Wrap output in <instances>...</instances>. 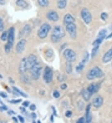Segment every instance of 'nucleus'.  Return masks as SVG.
Masks as SVG:
<instances>
[{"label": "nucleus", "mask_w": 112, "mask_h": 123, "mask_svg": "<svg viewBox=\"0 0 112 123\" xmlns=\"http://www.w3.org/2000/svg\"><path fill=\"white\" fill-rule=\"evenodd\" d=\"M52 72L51 70V69L49 67H46L44 70V80L46 83H49L50 82H51L52 80Z\"/></svg>", "instance_id": "nucleus-8"}, {"label": "nucleus", "mask_w": 112, "mask_h": 123, "mask_svg": "<svg viewBox=\"0 0 112 123\" xmlns=\"http://www.w3.org/2000/svg\"><path fill=\"white\" fill-rule=\"evenodd\" d=\"M7 36H8V32H3V33L1 36V39L3 41H6V40H7Z\"/></svg>", "instance_id": "nucleus-28"}, {"label": "nucleus", "mask_w": 112, "mask_h": 123, "mask_svg": "<svg viewBox=\"0 0 112 123\" xmlns=\"http://www.w3.org/2000/svg\"><path fill=\"white\" fill-rule=\"evenodd\" d=\"M5 26H4V22L1 18H0V31H3L4 30Z\"/></svg>", "instance_id": "nucleus-31"}, {"label": "nucleus", "mask_w": 112, "mask_h": 123, "mask_svg": "<svg viewBox=\"0 0 112 123\" xmlns=\"http://www.w3.org/2000/svg\"><path fill=\"white\" fill-rule=\"evenodd\" d=\"M66 72L68 73V74H70L72 71V66L70 62H68V63L66 65Z\"/></svg>", "instance_id": "nucleus-27"}, {"label": "nucleus", "mask_w": 112, "mask_h": 123, "mask_svg": "<svg viewBox=\"0 0 112 123\" xmlns=\"http://www.w3.org/2000/svg\"><path fill=\"white\" fill-rule=\"evenodd\" d=\"M26 43V41L25 39H21V41L18 42L16 45V52L18 54H21V53H22V52L24 51Z\"/></svg>", "instance_id": "nucleus-15"}, {"label": "nucleus", "mask_w": 112, "mask_h": 123, "mask_svg": "<svg viewBox=\"0 0 112 123\" xmlns=\"http://www.w3.org/2000/svg\"><path fill=\"white\" fill-rule=\"evenodd\" d=\"M36 106L35 105H31V106H30V110H31V111H34L36 110Z\"/></svg>", "instance_id": "nucleus-37"}, {"label": "nucleus", "mask_w": 112, "mask_h": 123, "mask_svg": "<svg viewBox=\"0 0 112 123\" xmlns=\"http://www.w3.org/2000/svg\"><path fill=\"white\" fill-rule=\"evenodd\" d=\"M64 55L66 60L69 62H72L76 59V54L72 49H66L64 53Z\"/></svg>", "instance_id": "nucleus-7"}, {"label": "nucleus", "mask_w": 112, "mask_h": 123, "mask_svg": "<svg viewBox=\"0 0 112 123\" xmlns=\"http://www.w3.org/2000/svg\"><path fill=\"white\" fill-rule=\"evenodd\" d=\"M92 95V94H90V93L89 92L87 91V90H85V91H84V92H83V93H82V96H83V98H84V99H85V101L89 100Z\"/></svg>", "instance_id": "nucleus-24"}, {"label": "nucleus", "mask_w": 112, "mask_h": 123, "mask_svg": "<svg viewBox=\"0 0 112 123\" xmlns=\"http://www.w3.org/2000/svg\"><path fill=\"white\" fill-rule=\"evenodd\" d=\"M13 90H14V91H16L17 93H19L20 95H21V96H24V97H26V96H27V95H26V94H24V93H23L22 92H21V91H20L19 89L17 88H16V87H13Z\"/></svg>", "instance_id": "nucleus-29"}, {"label": "nucleus", "mask_w": 112, "mask_h": 123, "mask_svg": "<svg viewBox=\"0 0 112 123\" xmlns=\"http://www.w3.org/2000/svg\"><path fill=\"white\" fill-rule=\"evenodd\" d=\"M15 37V29L14 27H11L9 28L8 31V36H7V44L13 46L14 41Z\"/></svg>", "instance_id": "nucleus-11"}, {"label": "nucleus", "mask_w": 112, "mask_h": 123, "mask_svg": "<svg viewBox=\"0 0 112 123\" xmlns=\"http://www.w3.org/2000/svg\"><path fill=\"white\" fill-rule=\"evenodd\" d=\"M53 96H54V98H58L60 97V93L58 91H55L53 93Z\"/></svg>", "instance_id": "nucleus-33"}, {"label": "nucleus", "mask_w": 112, "mask_h": 123, "mask_svg": "<svg viewBox=\"0 0 112 123\" xmlns=\"http://www.w3.org/2000/svg\"><path fill=\"white\" fill-rule=\"evenodd\" d=\"M112 59V48L108 50L103 57V62L104 63H108Z\"/></svg>", "instance_id": "nucleus-17"}, {"label": "nucleus", "mask_w": 112, "mask_h": 123, "mask_svg": "<svg viewBox=\"0 0 112 123\" xmlns=\"http://www.w3.org/2000/svg\"><path fill=\"white\" fill-rule=\"evenodd\" d=\"M0 5H5V0H0Z\"/></svg>", "instance_id": "nucleus-42"}, {"label": "nucleus", "mask_w": 112, "mask_h": 123, "mask_svg": "<svg viewBox=\"0 0 112 123\" xmlns=\"http://www.w3.org/2000/svg\"><path fill=\"white\" fill-rule=\"evenodd\" d=\"M0 95H1L3 98L7 97V95L5 94V93H4V92H1V93H0Z\"/></svg>", "instance_id": "nucleus-41"}, {"label": "nucleus", "mask_w": 112, "mask_h": 123, "mask_svg": "<svg viewBox=\"0 0 112 123\" xmlns=\"http://www.w3.org/2000/svg\"><path fill=\"white\" fill-rule=\"evenodd\" d=\"M51 26L47 23H44L42 24L37 31V35L39 36V37L41 39L46 38L49 32L51 30Z\"/></svg>", "instance_id": "nucleus-3"}, {"label": "nucleus", "mask_w": 112, "mask_h": 123, "mask_svg": "<svg viewBox=\"0 0 112 123\" xmlns=\"http://www.w3.org/2000/svg\"><path fill=\"white\" fill-rule=\"evenodd\" d=\"M29 104V101H24V102L22 103V105L24 106V107H27L28 106Z\"/></svg>", "instance_id": "nucleus-39"}, {"label": "nucleus", "mask_w": 112, "mask_h": 123, "mask_svg": "<svg viewBox=\"0 0 112 123\" xmlns=\"http://www.w3.org/2000/svg\"><path fill=\"white\" fill-rule=\"evenodd\" d=\"M21 101V99H18V100H11L9 102L11 103H20Z\"/></svg>", "instance_id": "nucleus-35"}, {"label": "nucleus", "mask_w": 112, "mask_h": 123, "mask_svg": "<svg viewBox=\"0 0 112 123\" xmlns=\"http://www.w3.org/2000/svg\"><path fill=\"white\" fill-rule=\"evenodd\" d=\"M47 17L48 19L51 21H54V22L58 21L59 18L58 14L54 11H51L48 12L47 14Z\"/></svg>", "instance_id": "nucleus-16"}, {"label": "nucleus", "mask_w": 112, "mask_h": 123, "mask_svg": "<svg viewBox=\"0 0 112 123\" xmlns=\"http://www.w3.org/2000/svg\"><path fill=\"white\" fill-rule=\"evenodd\" d=\"M11 45H9V44H7L5 45V52H6V53H9V52H10L11 50Z\"/></svg>", "instance_id": "nucleus-30"}, {"label": "nucleus", "mask_w": 112, "mask_h": 123, "mask_svg": "<svg viewBox=\"0 0 112 123\" xmlns=\"http://www.w3.org/2000/svg\"><path fill=\"white\" fill-rule=\"evenodd\" d=\"M88 57H89V54L88 52H85V55L84 56V58L82 60V61L79 63V64L78 65L77 67H76L77 72H80L82 71V70L84 69V67L85 65V63H87V62L88 61Z\"/></svg>", "instance_id": "nucleus-10"}, {"label": "nucleus", "mask_w": 112, "mask_h": 123, "mask_svg": "<svg viewBox=\"0 0 112 123\" xmlns=\"http://www.w3.org/2000/svg\"><path fill=\"white\" fill-rule=\"evenodd\" d=\"M31 27H30L29 25L27 24V25H26L24 26V29H23V30H22V32H23V34H24L25 36H27V35L29 34V33L31 32Z\"/></svg>", "instance_id": "nucleus-25"}, {"label": "nucleus", "mask_w": 112, "mask_h": 123, "mask_svg": "<svg viewBox=\"0 0 112 123\" xmlns=\"http://www.w3.org/2000/svg\"><path fill=\"white\" fill-rule=\"evenodd\" d=\"M99 47H100V45H95L94 48L92 49V51L91 54V55L92 58H94L95 56L96 55V54H97V51H98Z\"/></svg>", "instance_id": "nucleus-26"}, {"label": "nucleus", "mask_w": 112, "mask_h": 123, "mask_svg": "<svg viewBox=\"0 0 112 123\" xmlns=\"http://www.w3.org/2000/svg\"><path fill=\"white\" fill-rule=\"evenodd\" d=\"M106 34V31L105 29H102L100 31L99 35L97 36V39L93 42V45H100L103 39L105 38Z\"/></svg>", "instance_id": "nucleus-9"}, {"label": "nucleus", "mask_w": 112, "mask_h": 123, "mask_svg": "<svg viewBox=\"0 0 112 123\" xmlns=\"http://www.w3.org/2000/svg\"><path fill=\"white\" fill-rule=\"evenodd\" d=\"M66 30L68 32L69 36L72 39H75L77 36V27L74 23H70V24L66 25Z\"/></svg>", "instance_id": "nucleus-6"}, {"label": "nucleus", "mask_w": 112, "mask_h": 123, "mask_svg": "<svg viewBox=\"0 0 112 123\" xmlns=\"http://www.w3.org/2000/svg\"><path fill=\"white\" fill-rule=\"evenodd\" d=\"M81 16L82 19L84 20L85 23L88 24L91 23L92 21V15L89 10L87 8H83L81 11Z\"/></svg>", "instance_id": "nucleus-5"}, {"label": "nucleus", "mask_w": 112, "mask_h": 123, "mask_svg": "<svg viewBox=\"0 0 112 123\" xmlns=\"http://www.w3.org/2000/svg\"><path fill=\"white\" fill-rule=\"evenodd\" d=\"M72 111H67V112L66 113V116L67 117H70L71 116H72Z\"/></svg>", "instance_id": "nucleus-34"}, {"label": "nucleus", "mask_w": 112, "mask_h": 123, "mask_svg": "<svg viewBox=\"0 0 112 123\" xmlns=\"http://www.w3.org/2000/svg\"><path fill=\"white\" fill-rule=\"evenodd\" d=\"M85 122V119L84 117H81V118L79 119L77 121V123H84Z\"/></svg>", "instance_id": "nucleus-36"}, {"label": "nucleus", "mask_w": 112, "mask_h": 123, "mask_svg": "<svg viewBox=\"0 0 112 123\" xmlns=\"http://www.w3.org/2000/svg\"><path fill=\"white\" fill-rule=\"evenodd\" d=\"M13 120H14L16 122V123H17V122H18V120H17V119L15 118V117H13Z\"/></svg>", "instance_id": "nucleus-44"}, {"label": "nucleus", "mask_w": 112, "mask_h": 123, "mask_svg": "<svg viewBox=\"0 0 112 123\" xmlns=\"http://www.w3.org/2000/svg\"><path fill=\"white\" fill-rule=\"evenodd\" d=\"M99 88H100V86H99V85L91 84L88 86L87 90L90 93V94L93 95V94H94L95 93L97 92V91L99 90Z\"/></svg>", "instance_id": "nucleus-18"}, {"label": "nucleus", "mask_w": 112, "mask_h": 123, "mask_svg": "<svg viewBox=\"0 0 112 123\" xmlns=\"http://www.w3.org/2000/svg\"><path fill=\"white\" fill-rule=\"evenodd\" d=\"M103 103V98L101 96H96L95 98H94V99H93L92 104L93 106L96 108H99L102 106V105Z\"/></svg>", "instance_id": "nucleus-14"}, {"label": "nucleus", "mask_w": 112, "mask_h": 123, "mask_svg": "<svg viewBox=\"0 0 112 123\" xmlns=\"http://www.w3.org/2000/svg\"><path fill=\"white\" fill-rule=\"evenodd\" d=\"M16 4L17 6L22 8H26L28 7V3L24 0H17Z\"/></svg>", "instance_id": "nucleus-20"}, {"label": "nucleus", "mask_w": 112, "mask_h": 123, "mask_svg": "<svg viewBox=\"0 0 112 123\" xmlns=\"http://www.w3.org/2000/svg\"><path fill=\"white\" fill-rule=\"evenodd\" d=\"M27 66H28V69L30 70L36 63H37V57L33 54L30 55L27 58Z\"/></svg>", "instance_id": "nucleus-13"}, {"label": "nucleus", "mask_w": 112, "mask_h": 123, "mask_svg": "<svg viewBox=\"0 0 112 123\" xmlns=\"http://www.w3.org/2000/svg\"><path fill=\"white\" fill-rule=\"evenodd\" d=\"M31 116H32V117H33V118H34V119H35L36 117V114H35L34 113H33L31 114Z\"/></svg>", "instance_id": "nucleus-43"}, {"label": "nucleus", "mask_w": 112, "mask_h": 123, "mask_svg": "<svg viewBox=\"0 0 112 123\" xmlns=\"http://www.w3.org/2000/svg\"><path fill=\"white\" fill-rule=\"evenodd\" d=\"M29 70L31 74L32 78L34 80H37L40 77L41 71H42V67L40 66L39 63H37Z\"/></svg>", "instance_id": "nucleus-4"}, {"label": "nucleus", "mask_w": 112, "mask_h": 123, "mask_svg": "<svg viewBox=\"0 0 112 123\" xmlns=\"http://www.w3.org/2000/svg\"><path fill=\"white\" fill-rule=\"evenodd\" d=\"M28 70L27 58H24V59H22V60L20 62V67H19V71H20V74H24Z\"/></svg>", "instance_id": "nucleus-12"}, {"label": "nucleus", "mask_w": 112, "mask_h": 123, "mask_svg": "<svg viewBox=\"0 0 112 123\" xmlns=\"http://www.w3.org/2000/svg\"><path fill=\"white\" fill-rule=\"evenodd\" d=\"M67 6L66 0H59L57 2V6L59 9H64Z\"/></svg>", "instance_id": "nucleus-22"}, {"label": "nucleus", "mask_w": 112, "mask_h": 123, "mask_svg": "<svg viewBox=\"0 0 112 123\" xmlns=\"http://www.w3.org/2000/svg\"><path fill=\"white\" fill-rule=\"evenodd\" d=\"M18 118H19V119H20V121L21 122V123H24V118H23L22 116H18Z\"/></svg>", "instance_id": "nucleus-40"}, {"label": "nucleus", "mask_w": 112, "mask_h": 123, "mask_svg": "<svg viewBox=\"0 0 112 123\" xmlns=\"http://www.w3.org/2000/svg\"><path fill=\"white\" fill-rule=\"evenodd\" d=\"M65 36V31L61 26H55L52 31L51 41L54 43H57L61 40Z\"/></svg>", "instance_id": "nucleus-1"}, {"label": "nucleus", "mask_w": 112, "mask_h": 123, "mask_svg": "<svg viewBox=\"0 0 112 123\" xmlns=\"http://www.w3.org/2000/svg\"><path fill=\"white\" fill-rule=\"evenodd\" d=\"M108 16L107 13H106V12H103L101 14V18L103 21H106L108 19Z\"/></svg>", "instance_id": "nucleus-32"}, {"label": "nucleus", "mask_w": 112, "mask_h": 123, "mask_svg": "<svg viewBox=\"0 0 112 123\" xmlns=\"http://www.w3.org/2000/svg\"><path fill=\"white\" fill-rule=\"evenodd\" d=\"M37 2L41 7H47L49 5V0H37Z\"/></svg>", "instance_id": "nucleus-23"}, {"label": "nucleus", "mask_w": 112, "mask_h": 123, "mask_svg": "<svg viewBox=\"0 0 112 123\" xmlns=\"http://www.w3.org/2000/svg\"><path fill=\"white\" fill-rule=\"evenodd\" d=\"M90 105L87 106V108H86V114H85V121L87 123H90L92 121V116L91 114H90Z\"/></svg>", "instance_id": "nucleus-21"}, {"label": "nucleus", "mask_w": 112, "mask_h": 123, "mask_svg": "<svg viewBox=\"0 0 112 123\" xmlns=\"http://www.w3.org/2000/svg\"><path fill=\"white\" fill-rule=\"evenodd\" d=\"M103 72L98 67H95L90 70L87 74V78L88 80H93L95 78H99L103 77Z\"/></svg>", "instance_id": "nucleus-2"}, {"label": "nucleus", "mask_w": 112, "mask_h": 123, "mask_svg": "<svg viewBox=\"0 0 112 123\" xmlns=\"http://www.w3.org/2000/svg\"><path fill=\"white\" fill-rule=\"evenodd\" d=\"M75 19L72 16H71L69 14H67L64 16V23L66 25L70 24V23H74Z\"/></svg>", "instance_id": "nucleus-19"}, {"label": "nucleus", "mask_w": 112, "mask_h": 123, "mask_svg": "<svg viewBox=\"0 0 112 123\" xmlns=\"http://www.w3.org/2000/svg\"><path fill=\"white\" fill-rule=\"evenodd\" d=\"M60 87H61V89H62V90H66V89L67 88V85L65 84V83H64V84L61 85Z\"/></svg>", "instance_id": "nucleus-38"}]
</instances>
